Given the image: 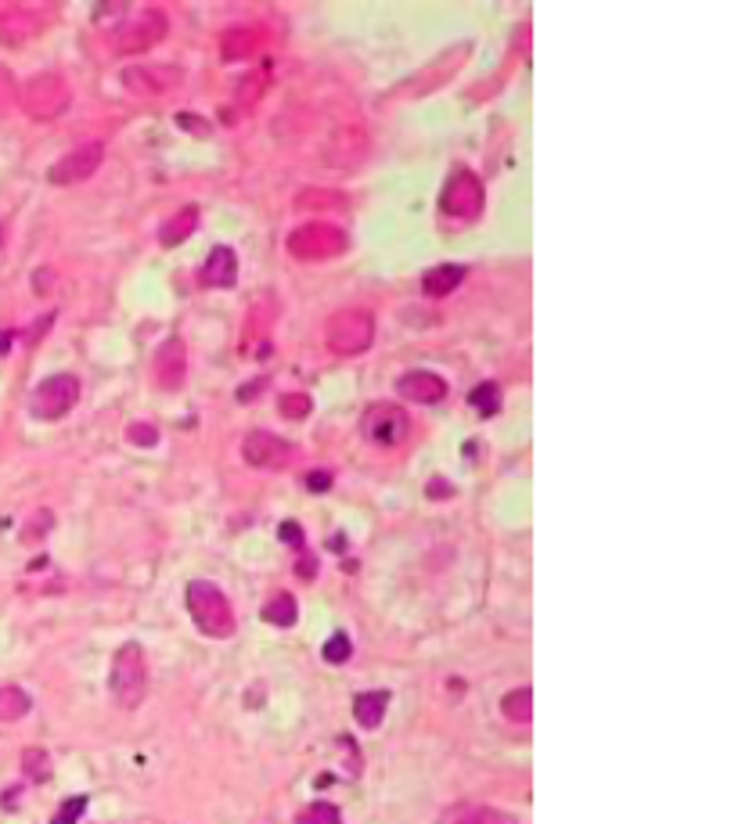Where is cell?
Here are the masks:
<instances>
[{
	"label": "cell",
	"instance_id": "cell-1",
	"mask_svg": "<svg viewBox=\"0 0 738 824\" xmlns=\"http://www.w3.org/2000/svg\"><path fill=\"white\" fill-rule=\"evenodd\" d=\"M188 612L195 619V627L206 637H231L234 627H238L227 594L209 580L188 583Z\"/></svg>",
	"mask_w": 738,
	"mask_h": 824
},
{
	"label": "cell",
	"instance_id": "cell-2",
	"mask_svg": "<svg viewBox=\"0 0 738 824\" xmlns=\"http://www.w3.org/2000/svg\"><path fill=\"white\" fill-rule=\"evenodd\" d=\"M324 342L335 357H357L375 342V317L371 310H360V306H346L339 314L328 317V328H324Z\"/></svg>",
	"mask_w": 738,
	"mask_h": 824
},
{
	"label": "cell",
	"instance_id": "cell-3",
	"mask_svg": "<svg viewBox=\"0 0 738 824\" xmlns=\"http://www.w3.org/2000/svg\"><path fill=\"white\" fill-rule=\"evenodd\" d=\"M69 83L58 76V72H40L33 80H26L18 87V105L29 119L36 123H47V119H58L69 108Z\"/></svg>",
	"mask_w": 738,
	"mask_h": 824
},
{
	"label": "cell",
	"instance_id": "cell-4",
	"mask_svg": "<svg viewBox=\"0 0 738 824\" xmlns=\"http://www.w3.org/2000/svg\"><path fill=\"white\" fill-rule=\"evenodd\" d=\"M112 695L123 709H137L148 695V663L141 645H123L112 659Z\"/></svg>",
	"mask_w": 738,
	"mask_h": 824
},
{
	"label": "cell",
	"instance_id": "cell-5",
	"mask_svg": "<svg viewBox=\"0 0 738 824\" xmlns=\"http://www.w3.org/2000/svg\"><path fill=\"white\" fill-rule=\"evenodd\" d=\"M285 245H288V252H292L296 260L314 263V260H332V256L346 252L350 238H346V231H342V227L324 224V220H314V224L296 227V231L288 234Z\"/></svg>",
	"mask_w": 738,
	"mask_h": 824
},
{
	"label": "cell",
	"instance_id": "cell-6",
	"mask_svg": "<svg viewBox=\"0 0 738 824\" xmlns=\"http://www.w3.org/2000/svg\"><path fill=\"white\" fill-rule=\"evenodd\" d=\"M166 33H170V22H166L162 11H141V15L123 22L116 33L108 36V44H112L116 54H144L152 51Z\"/></svg>",
	"mask_w": 738,
	"mask_h": 824
},
{
	"label": "cell",
	"instance_id": "cell-7",
	"mask_svg": "<svg viewBox=\"0 0 738 824\" xmlns=\"http://www.w3.org/2000/svg\"><path fill=\"white\" fill-rule=\"evenodd\" d=\"M465 58H468V44L450 47V51H443L436 62H429L425 69H418L414 76H407V80L393 90V98H422V94H432V90L443 87V83H447L450 76L465 65Z\"/></svg>",
	"mask_w": 738,
	"mask_h": 824
},
{
	"label": "cell",
	"instance_id": "cell-8",
	"mask_svg": "<svg viewBox=\"0 0 738 824\" xmlns=\"http://www.w3.org/2000/svg\"><path fill=\"white\" fill-rule=\"evenodd\" d=\"M360 429H364V436H368L375 447H400L407 439V432H411V418H407V411L400 404L378 400V404H371L368 411H364Z\"/></svg>",
	"mask_w": 738,
	"mask_h": 824
},
{
	"label": "cell",
	"instance_id": "cell-9",
	"mask_svg": "<svg viewBox=\"0 0 738 824\" xmlns=\"http://www.w3.org/2000/svg\"><path fill=\"white\" fill-rule=\"evenodd\" d=\"M119 80H123V87L130 90V94H137V98H162V94H170L173 87L184 83V72H180L177 65L148 62V65H126Z\"/></svg>",
	"mask_w": 738,
	"mask_h": 824
},
{
	"label": "cell",
	"instance_id": "cell-10",
	"mask_svg": "<svg viewBox=\"0 0 738 824\" xmlns=\"http://www.w3.org/2000/svg\"><path fill=\"white\" fill-rule=\"evenodd\" d=\"M483 202V180L472 170H458L447 180V188H443V213L454 216V220H476L483 213Z\"/></svg>",
	"mask_w": 738,
	"mask_h": 824
},
{
	"label": "cell",
	"instance_id": "cell-11",
	"mask_svg": "<svg viewBox=\"0 0 738 824\" xmlns=\"http://www.w3.org/2000/svg\"><path fill=\"white\" fill-rule=\"evenodd\" d=\"M80 400V378L76 375H51L40 382V389L33 393V414L44 421L65 418Z\"/></svg>",
	"mask_w": 738,
	"mask_h": 824
},
{
	"label": "cell",
	"instance_id": "cell-12",
	"mask_svg": "<svg viewBox=\"0 0 738 824\" xmlns=\"http://www.w3.org/2000/svg\"><path fill=\"white\" fill-rule=\"evenodd\" d=\"M101 159H105V144L101 141L76 144L72 152H65L62 159L47 170V180L58 184V188H65V184H80V180H90L94 173H98Z\"/></svg>",
	"mask_w": 738,
	"mask_h": 824
},
{
	"label": "cell",
	"instance_id": "cell-13",
	"mask_svg": "<svg viewBox=\"0 0 738 824\" xmlns=\"http://www.w3.org/2000/svg\"><path fill=\"white\" fill-rule=\"evenodd\" d=\"M152 375H155V382H159V389L177 393V389L184 386V375H188V346H184L180 339L162 342L159 350H155Z\"/></svg>",
	"mask_w": 738,
	"mask_h": 824
},
{
	"label": "cell",
	"instance_id": "cell-14",
	"mask_svg": "<svg viewBox=\"0 0 738 824\" xmlns=\"http://www.w3.org/2000/svg\"><path fill=\"white\" fill-rule=\"evenodd\" d=\"M288 454L292 450L285 447V439H278L274 432H249L242 443V457L249 461L252 468H281L288 461Z\"/></svg>",
	"mask_w": 738,
	"mask_h": 824
},
{
	"label": "cell",
	"instance_id": "cell-15",
	"mask_svg": "<svg viewBox=\"0 0 738 824\" xmlns=\"http://www.w3.org/2000/svg\"><path fill=\"white\" fill-rule=\"evenodd\" d=\"M263 44H267V36H263L260 26H231L220 36V54H224L227 62H245V58H252Z\"/></svg>",
	"mask_w": 738,
	"mask_h": 824
},
{
	"label": "cell",
	"instance_id": "cell-16",
	"mask_svg": "<svg viewBox=\"0 0 738 824\" xmlns=\"http://www.w3.org/2000/svg\"><path fill=\"white\" fill-rule=\"evenodd\" d=\"M400 393H404L407 400H414V404H440L443 396H447V382H443L436 371H407V375L400 378Z\"/></svg>",
	"mask_w": 738,
	"mask_h": 824
},
{
	"label": "cell",
	"instance_id": "cell-17",
	"mask_svg": "<svg viewBox=\"0 0 738 824\" xmlns=\"http://www.w3.org/2000/svg\"><path fill=\"white\" fill-rule=\"evenodd\" d=\"M364 155H368V137L360 134L357 126H346V130H339V134L328 141V155H324V159L332 162V166H357Z\"/></svg>",
	"mask_w": 738,
	"mask_h": 824
},
{
	"label": "cell",
	"instance_id": "cell-18",
	"mask_svg": "<svg viewBox=\"0 0 738 824\" xmlns=\"http://www.w3.org/2000/svg\"><path fill=\"white\" fill-rule=\"evenodd\" d=\"M234 278H238V256H234V249H227V245H216V249L209 252V260L202 263V270H198V281L209 288H224V285H234Z\"/></svg>",
	"mask_w": 738,
	"mask_h": 824
},
{
	"label": "cell",
	"instance_id": "cell-19",
	"mask_svg": "<svg viewBox=\"0 0 738 824\" xmlns=\"http://www.w3.org/2000/svg\"><path fill=\"white\" fill-rule=\"evenodd\" d=\"M36 33H40V18H36L29 8L0 11V44L18 47V44H26L29 36H36Z\"/></svg>",
	"mask_w": 738,
	"mask_h": 824
},
{
	"label": "cell",
	"instance_id": "cell-20",
	"mask_svg": "<svg viewBox=\"0 0 738 824\" xmlns=\"http://www.w3.org/2000/svg\"><path fill=\"white\" fill-rule=\"evenodd\" d=\"M198 227V206H180L177 213L159 227V245L162 249H173V245L188 242Z\"/></svg>",
	"mask_w": 738,
	"mask_h": 824
},
{
	"label": "cell",
	"instance_id": "cell-21",
	"mask_svg": "<svg viewBox=\"0 0 738 824\" xmlns=\"http://www.w3.org/2000/svg\"><path fill=\"white\" fill-rule=\"evenodd\" d=\"M461 281H465V267H458V263H440V267H432L422 278V292L429 299H443L450 296Z\"/></svg>",
	"mask_w": 738,
	"mask_h": 824
},
{
	"label": "cell",
	"instance_id": "cell-22",
	"mask_svg": "<svg viewBox=\"0 0 738 824\" xmlns=\"http://www.w3.org/2000/svg\"><path fill=\"white\" fill-rule=\"evenodd\" d=\"M440 824H519V821L494 807H454L440 817Z\"/></svg>",
	"mask_w": 738,
	"mask_h": 824
},
{
	"label": "cell",
	"instance_id": "cell-23",
	"mask_svg": "<svg viewBox=\"0 0 738 824\" xmlns=\"http://www.w3.org/2000/svg\"><path fill=\"white\" fill-rule=\"evenodd\" d=\"M386 706H389L386 691H364V695H357V702H353V717H357L360 727L375 731V727L382 724V717H386Z\"/></svg>",
	"mask_w": 738,
	"mask_h": 824
},
{
	"label": "cell",
	"instance_id": "cell-24",
	"mask_svg": "<svg viewBox=\"0 0 738 824\" xmlns=\"http://www.w3.org/2000/svg\"><path fill=\"white\" fill-rule=\"evenodd\" d=\"M29 709H33V699H29L22 688H15V684H4V688H0V724L22 720Z\"/></svg>",
	"mask_w": 738,
	"mask_h": 824
},
{
	"label": "cell",
	"instance_id": "cell-25",
	"mask_svg": "<svg viewBox=\"0 0 738 824\" xmlns=\"http://www.w3.org/2000/svg\"><path fill=\"white\" fill-rule=\"evenodd\" d=\"M270 321H274V306L270 303L256 306L249 314V328H245V346H249V350H263V346H267Z\"/></svg>",
	"mask_w": 738,
	"mask_h": 824
},
{
	"label": "cell",
	"instance_id": "cell-26",
	"mask_svg": "<svg viewBox=\"0 0 738 824\" xmlns=\"http://www.w3.org/2000/svg\"><path fill=\"white\" fill-rule=\"evenodd\" d=\"M263 619H267L270 627H292L299 619V609H296V598L292 594H274V598L267 601V609H263Z\"/></svg>",
	"mask_w": 738,
	"mask_h": 824
},
{
	"label": "cell",
	"instance_id": "cell-27",
	"mask_svg": "<svg viewBox=\"0 0 738 824\" xmlns=\"http://www.w3.org/2000/svg\"><path fill=\"white\" fill-rule=\"evenodd\" d=\"M501 713L515 724H530L533 717V691L530 688H515L501 699Z\"/></svg>",
	"mask_w": 738,
	"mask_h": 824
},
{
	"label": "cell",
	"instance_id": "cell-28",
	"mask_svg": "<svg viewBox=\"0 0 738 824\" xmlns=\"http://www.w3.org/2000/svg\"><path fill=\"white\" fill-rule=\"evenodd\" d=\"M346 195L342 191H324V188H306L296 195V209H342Z\"/></svg>",
	"mask_w": 738,
	"mask_h": 824
},
{
	"label": "cell",
	"instance_id": "cell-29",
	"mask_svg": "<svg viewBox=\"0 0 738 824\" xmlns=\"http://www.w3.org/2000/svg\"><path fill=\"white\" fill-rule=\"evenodd\" d=\"M468 404L476 407L479 414H486V418H490V414L501 411V386H497V382H483L479 389H472Z\"/></svg>",
	"mask_w": 738,
	"mask_h": 824
},
{
	"label": "cell",
	"instance_id": "cell-30",
	"mask_svg": "<svg viewBox=\"0 0 738 824\" xmlns=\"http://www.w3.org/2000/svg\"><path fill=\"white\" fill-rule=\"evenodd\" d=\"M22 771H26V778L44 781L47 774H51V756H47L44 749H26V753H22Z\"/></svg>",
	"mask_w": 738,
	"mask_h": 824
},
{
	"label": "cell",
	"instance_id": "cell-31",
	"mask_svg": "<svg viewBox=\"0 0 738 824\" xmlns=\"http://www.w3.org/2000/svg\"><path fill=\"white\" fill-rule=\"evenodd\" d=\"M278 411L285 414V418L299 421V418H306V414L314 411V400H310L306 393H285L278 400Z\"/></svg>",
	"mask_w": 738,
	"mask_h": 824
},
{
	"label": "cell",
	"instance_id": "cell-32",
	"mask_svg": "<svg viewBox=\"0 0 738 824\" xmlns=\"http://www.w3.org/2000/svg\"><path fill=\"white\" fill-rule=\"evenodd\" d=\"M299 824H342V817L332 803H314V807H306L299 814Z\"/></svg>",
	"mask_w": 738,
	"mask_h": 824
},
{
	"label": "cell",
	"instance_id": "cell-33",
	"mask_svg": "<svg viewBox=\"0 0 738 824\" xmlns=\"http://www.w3.org/2000/svg\"><path fill=\"white\" fill-rule=\"evenodd\" d=\"M15 105H18V83H15V76L0 65V116H8Z\"/></svg>",
	"mask_w": 738,
	"mask_h": 824
},
{
	"label": "cell",
	"instance_id": "cell-34",
	"mask_svg": "<svg viewBox=\"0 0 738 824\" xmlns=\"http://www.w3.org/2000/svg\"><path fill=\"white\" fill-rule=\"evenodd\" d=\"M83 810H87V796H72V799H65L62 810L54 814L51 824H80Z\"/></svg>",
	"mask_w": 738,
	"mask_h": 824
},
{
	"label": "cell",
	"instance_id": "cell-35",
	"mask_svg": "<svg viewBox=\"0 0 738 824\" xmlns=\"http://www.w3.org/2000/svg\"><path fill=\"white\" fill-rule=\"evenodd\" d=\"M350 652H353V645H350V637L346 634L328 637V645H324V659H328V663H346Z\"/></svg>",
	"mask_w": 738,
	"mask_h": 824
},
{
	"label": "cell",
	"instance_id": "cell-36",
	"mask_svg": "<svg viewBox=\"0 0 738 824\" xmlns=\"http://www.w3.org/2000/svg\"><path fill=\"white\" fill-rule=\"evenodd\" d=\"M51 522H54V515L51 511H40V515H33V522H29V529L26 533H22V540H26V544H33V540H40L47 533V529H51Z\"/></svg>",
	"mask_w": 738,
	"mask_h": 824
},
{
	"label": "cell",
	"instance_id": "cell-37",
	"mask_svg": "<svg viewBox=\"0 0 738 824\" xmlns=\"http://www.w3.org/2000/svg\"><path fill=\"white\" fill-rule=\"evenodd\" d=\"M126 436H130V443H137V447H152L155 439V429L152 425H130V429H126Z\"/></svg>",
	"mask_w": 738,
	"mask_h": 824
},
{
	"label": "cell",
	"instance_id": "cell-38",
	"mask_svg": "<svg viewBox=\"0 0 738 824\" xmlns=\"http://www.w3.org/2000/svg\"><path fill=\"white\" fill-rule=\"evenodd\" d=\"M177 123H180V130H188V134H198V137H206V134H209L206 119H202V116H191V112H180Z\"/></svg>",
	"mask_w": 738,
	"mask_h": 824
},
{
	"label": "cell",
	"instance_id": "cell-39",
	"mask_svg": "<svg viewBox=\"0 0 738 824\" xmlns=\"http://www.w3.org/2000/svg\"><path fill=\"white\" fill-rule=\"evenodd\" d=\"M332 479H335V475L328 472V468H317V472H310V475H306V486H310V490H317V493H321V490H328V486H332Z\"/></svg>",
	"mask_w": 738,
	"mask_h": 824
},
{
	"label": "cell",
	"instance_id": "cell-40",
	"mask_svg": "<svg viewBox=\"0 0 738 824\" xmlns=\"http://www.w3.org/2000/svg\"><path fill=\"white\" fill-rule=\"evenodd\" d=\"M278 533H281V540H288V544H296V547L303 544V529H299L296 522H285Z\"/></svg>",
	"mask_w": 738,
	"mask_h": 824
},
{
	"label": "cell",
	"instance_id": "cell-41",
	"mask_svg": "<svg viewBox=\"0 0 738 824\" xmlns=\"http://www.w3.org/2000/svg\"><path fill=\"white\" fill-rule=\"evenodd\" d=\"M296 573L299 576H314L317 573V558L306 555V551H303V558H299V565H296Z\"/></svg>",
	"mask_w": 738,
	"mask_h": 824
},
{
	"label": "cell",
	"instance_id": "cell-42",
	"mask_svg": "<svg viewBox=\"0 0 738 824\" xmlns=\"http://www.w3.org/2000/svg\"><path fill=\"white\" fill-rule=\"evenodd\" d=\"M429 493H436V501H447V497H454V490H450L443 479H432L429 483Z\"/></svg>",
	"mask_w": 738,
	"mask_h": 824
},
{
	"label": "cell",
	"instance_id": "cell-43",
	"mask_svg": "<svg viewBox=\"0 0 738 824\" xmlns=\"http://www.w3.org/2000/svg\"><path fill=\"white\" fill-rule=\"evenodd\" d=\"M260 389H263V382H260V378H256V382H252V386H245L238 396H242V400H249V396H256V393H260Z\"/></svg>",
	"mask_w": 738,
	"mask_h": 824
},
{
	"label": "cell",
	"instance_id": "cell-44",
	"mask_svg": "<svg viewBox=\"0 0 738 824\" xmlns=\"http://www.w3.org/2000/svg\"><path fill=\"white\" fill-rule=\"evenodd\" d=\"M8 350H11V335L4 332V328H0V357H4Z\"/></svg>",
	"mask_w": 738,
	"mask_h": 824
},
{
	"label": "cell",
	"instance_id": "cell-45",
	"mask_svg": "<svg viewBox=\"0 0 738 824\" xmlns=\"http://www.w3.org/2000/svg\"><path fill=\"white\" fill-rule=\"evenodd\" d=\"M0 245H4V227H0Z\"/></svg>",
	"mask_w": 738,
	"mask_h": 824
}]
</instances>
